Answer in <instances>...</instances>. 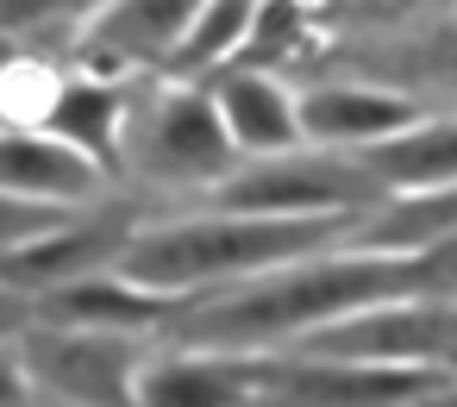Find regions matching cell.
Returning <instances> with one entry per match:
<instances>
[{
  "instance_id": "8fae6325",
  "label": "cell",
  "mask_w": 457,
  "mask_h": 407,
  "mask_svg": "<svg viewBox=\"0 0 457 407\" xmlns=\"http://www.w3.org/2000/svg\"><path fill=\"white\" fill-rule=\"evenodd\" d=\"M132 88H138V76H95V70L57 76V88H51L45 113H38V132H51L76 157H88L101 176H113L120 170V126H126Z\"/></svg>"
},
{
  "instance_id": "7402d4cb",
  "label": "cell",
  "mask_w": 457,
  "mask_h": 407,
  "mask_svg": "<svg viewBox=\"0 0 457 407\" xmlns=\"http://www.w3.org/2000/svg\"><path fill=\"white\" fill-rule=\"evenodd\" d=\"M26 326H32V295L0 282V345H7V338H20Z\"/></svg>"
},
{
  "instance_id": "52a82bcc",
  "label": "cell",
  "mask_w": 457,
  "mask_h": 407,
  "mask_svg": "<svg viewBox=\"0 0 457 407\" xmlns=\"http://www.w3.org/2000/svg\"><path fill=\"white\" fill-rule=\"evenodd\" d=\"M451 382V370L345 363V357H263L251 407H420Z\"/></svg>"
},
{
  "instance_id": "8992f818",
  "label": "cell",
  "mask_w": 457,
  "mask_h": 407,
  "mask_svg": "<svg viewBox=\"0 0 457 407\" xmlns=\"http://www.w3.org/2000/svg\"><path fill=\"white\" fill-rule=\"evenodd\" d=\"M145 363V332H76V326H26L20 370L70 407H138L132 382Z\"/></svg>"
},
{
  "instance_id": "4fadbf2b",
  "label": "cell",
  "mask_w": 457,
  "mask_h": 407,
  "mask_svg": "<svg viewBox=\"0 0 457 407\" xmlns=\"http://www.w3.org/2000/svg\"><path fill=\"white\" fill-rule=\"evenodd\" d=\"M263 351H176L138 363V407H251Z\"/></svg>"
},
{
  "instance_id": "7a4b0ae2",
  "label": "cell",
  "mask_w": 457,
  "mask_h": 407,
  "mask_svg": "<svg viewBox=\"0 0 457 407\" xmlns=\"http://www.w3.org/2000/svg\"><path fill=\"white\" fill-rule=\"evenodd\" d=\"M357 213H313V220H270V213H195L170 226H145L120 245L113 276L157 288V295H207L320 251H338L351 238Z\"/></svg>"
},
{
  "instance_id": "277c9868",
  "label": "cell",
  "mask_w": 457,
  "mask_h": 407,
  "mask_svg": "<svg viewBox=\"0 0 457 407\" xmlns=\"http://www.w3.org/2000/svg\"><path fill=\"white\" fill-rule=\"evenodd\" d=\"M382 188L345 151H276L245 157L226 182L207 188L213 213H270V220H313V213H370Z\"/></svg>"
},
{
  "instance_id": "44dd1931",
  "label": "cell",
  "mask_w": 457,
  "mask_h": 407,
  "mask_svg": "<svg viewBox=\"0 0 457 407\" xmlns=\"http://www.w3.org/2000/svg\"><path fill=\"white\" fill-rule=\"evenodd\" d=\"M76 207H57V201H20V195H0V251L13 245H32L45 232H57Z\"/></svg>"
},
{
  "instance_id": "5b68a950",
  "label": "cell",
  "mask_w": 457,
  "mask_h": 407,
  "mask_svg": "<svg viewBox=\"0 0 457 407\" xmlns=\"http://www.w3.org/2000/svg\"><path fill=\"white\" fill-rule=\"evenodd\" d=\"M288 357H345V363H401V370H451L457 376V301L413 295V301H376L357 313H338L295 345Z\"/></svg>"
},
{
  "instance_id": "2e32d148",
  "label": "cell",
  "mask_w": 457,
  "mask_h": 407,
  "mask_svg": "<svg viewBox=\"0 0 457 407\" xmlns=\"http://www.w3.org/2000/svg\"><path fill=\"white\" fill-rule=\"evenodd\" d=\"M451 238H457V182L382 195L370 213H357L345 245L351 251H376V257H426V251H438Z\"/></svg>"
},
{
  "instance_id": "d6986e66",
  "label": "cell",
  "mask_w": 457,
  "mask_h": 407,
  "mask_svg": "<svg viewBox=\"0 0 457 407\" xmlns=\"http://www.w3.org/2000/svg\"><path fill=\"white\" fill-rule=\"evenodd\" d=\"M301 51H313V26H307V0H257L251 32L238 45V70H263L276 76L282 63H295Z\"/></svg>"
},
{
  "instance_id": "30bf717a",
  "label": "cell",
  "mask_w": 457,
  "mask_h": 407,
  "mask_svg": "<svg viewBox=\"0 0 457 407\" xmlns=\"http://www.w3.org/2000/svg\"><path fill=\"white\" fill-rule=\"evenodd\" d=\"M413 120H420V101H407L401 88H376V82H320V88L295 95V126H301V145H313V151L351 157Z\"/></svg>"
},
{
  "instance_id": "ac0fdd59",
  "label": "cell",
  "mask_w": 457,
  "mask_h": 407,
  "mask_svg": "<svg viewBox=\"0 0 457 407\" xmlns=\"http://www.w3.org/2000/svg\"><path fill=\"white\" fill-rule=\"evenodd\" d=\"M251 13H257V0H201V13H195V26H188V38H182V51L170 57L163 76L201 82V76L226 70L238 57L245 32H251Z\"/></svg>"
},
{
  "instance_id": "3957f363",
  "label": "cell",
  "mask_w": 457,
  "mask_h": 407,
  "mask_svg": "<svg viewBox=\"0 0 457 407\" xmlns=\"http://www.w3.org/2000/svg\"><path fill=\"white\" fill-rule=\"evenodd\" d=\"M120 170L151 188H213L238 170V151L213 113L207 82L182 76H138L126 126H120Z\"/></svg>"
},
{
  "instance_id": "6da1fadb",
  "label": "cell",
  "mask_w": 457,
  "mask_h": 407,
  "mask_svg": "<svg viewBox=\"0 0 457 407\" xmlns=\"http://www.w3.org/2000/svg\"><path fill=\"white\" fill-rule=\"evenodd\" d=\"M413 295H445L432 257H376V251H345V257H301L207 295H188V307L157 332L170 351H270L295 345L301 332L376 307V301H413Z\"/></svg>"
},
{
  "instance_id": "cb8c5ba5",
  "label": "cell",
  "mask_w": 457,
  "mask_h": 407,
  "mask_svg": "<svg viewBox=\"0 0 457 407\" xmlns=\"http://www.w3.org/2000/svg\"><path fill=\"white\" fill-rule=\"evenodd\" d=\"M420 407H457V376H451V382H445L432 401H420Z\"/></svg>"
},
{
  "instance_id": "5bb4252c",
  "label": "cell",
  "mask_w": 457,
  "mask_h": 407,
  "mask_svg": "<svg viewBox=\"0 0 457 407\" xmlns=\"http://www.w3.org/2000/svg\"><path fill=\"white\" fill-rule=\"evenodd\" d=\"M201 82H207V95H213V113H220L232 151H238V163H245V157L301 151L295 95L282 88V76H263V70H238V63H226V70H213V76H201Z\"/></svg>"
},
{
  "instance_id": "ffe728a7",
  "label": "cell",
  "mask_w": 457,
  "mask_h": 407,
  "mask_svg": "<svg viewBox=\"0 0 457 407\" xmlns=\"http://www.w3.org/2000/svg\"><path fill=\"white\" fill-rule=\"evenodd\" d=\"M101 0H0V45H20L57 26H88Z\"/></svg>"
},
{
  "instance_id": "e0dca14e",
  "label": "cell",
  "mask_w": 457,
  "mask_h": 407,
  "mask_svg": "<svg viewBox=\"0 0 457 407\" xmlns=\"http://www.w3.org/2000/svg\"><path fill=\"white\" fill-rule=\"evenodd\" d=\"M351 163L382 188V195H407V188H445L457 182V120H413L363 151H351Z\"/></svg>"
},
{
  "instance_id": "9a60e30c",
  "label": "cell",
  "mask_w": 457,
  "mask_h": 407,
  "mask_svg": "<svg viewBox=\"0 0 457 407\" xmlns=\"http://www.w3.org/2000/svg\"><path fill=\"white\" fill-rule=\"evenodd\" d=\"M107 176L76 157L70 145H57L38 126H0V195L20 201H57V207H82Z\"/></svg>"
},
{
  "instance_id": "7c38bea8",
  "label": "cell",
  "mask_w": 457,
  "mask_h": 407,
  "mask_svg": "<svg viewBox=\"0 0 457 407\" xmlns=\"http://www.w3.org/2000/svg\"><path fill=\"white\" fill-rule=\"evenodd\" d=\"M132 238V213H95V220H63L57 232L32 238V245H13L0 251V282L7 288H57V282H76V276H95V270H113L120 245Z\"/></svg>"
},
{
  "instance_id": "ba28073f",
  "label": "cell",
  "mask_w": 457,
  "mask_h": 407,
  "mask_svg": "<svg viewBox=\"0 0 457 407\" xmlns=\"http://www.w3.org/2000/svg\"><path fill=\"white\" fill-rule=\"evenodd\" d=\"M201 0H101L82 26V70L95 76H163L182 51Z\"/></svg>"
},
{
  "instance_id": "9c48e42d",
  "label": "cell",
  "mask_w": 457,
  "mask_h": 407,
  "mask_svg": "<svg viewBox=\"0 0 457 407\" xmlns=\"http://www.w3.org/2000/svg\"><path fill=\"white\" fill-rule=\"evenodd\" d=\"M182 307H188V295H157V288L120 282L113 270H95V276L32 295L38 326H76V332H163Z\"/></svg>"
},
{
  "instance_id": "603a6c76",
  "label": "cell",
  "mask_w": 457,
  "mask_h": 407,
  "mask_svg": "<svg viewBox=\"0 0 457 407\" xmlns=\"http://www.w3.org/2000/svg\"><path fill=\"white\" fill-rule=\"evenodd\" d=\"M0 407H32V382L7 345H0Z\"/></svg>"
}]
</instances>
